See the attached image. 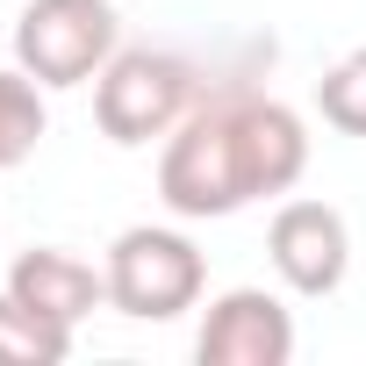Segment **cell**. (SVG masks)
I'll return each instance as SVG.
<instances>
[{"label":"cell","mask_w":366,"mask_h":366,"mask_svg":"<svg viewBox=\"0 0 366 366\" xmlns=\"http://www.w3.org/2000/svg\"><path fill=\"white\" fill-rule=\"evenodd\" d=\"M309 172V122L252 79H202L194 108L158 151V202L179 223H223L266 194H295Z\"/></svg>","instance_id":"cell-1"},{"label":"cell","mask_w":366,"mask_h":366,"mask_svg":"<svg viewBox=\"0 0 366 366\" xmlns=\"http://www.w3.org/2000/svg\"><path fill=\"white\" fill-rule=\"evenodd\" d=\"M101 273H108V309L129 323H172L209 287V259L194 252V237L165 230V223H129L108 244Z\"/></svg>","instance_id":"cell-2"},{"label":"cell","mask_w":366,"mask_h":366,"mask_svg":"<svg viewBox=\"0 0 366 366\" xmlns=\"http://www.w3.org/2000/svg\"><path fill=\"white\" fill-rule=\"evenodd\" d=\"M115 51H122L115 0H29V8L15 15V65L44 94L101 79V65Z\"/></svg>","instance_id":"cell-3"},{"label":"cell","mask_w":366,"mask_h":366,"mask_svg":"<svg viewBox=\"0 0 366 366\" xmlns=\"http://www.w3.org/2000/svg\"><path fill=\"white\" fill-rule=\"evenodd\" d=\"M194 94H202V79H194L187 58L137 44V51H115L101 65V79H94V122H101L108 144L137 151L151 137H172V122L194 108Z\"/></svg>","instance_id":"cell-4"},{"label":"cell","mask_w":366,"mask_h":366,"mask_svg":"<svg viewBox=\"0 0 366 366\" xmlns=\"http://www.w3.org/2000/svg\"><path fill=\"white\" fill-rule=\"evenodd\" d=\"M266 259H273V273H280L287 295L323 302V295H337L345 273H352V230H345V216H337L330 202L295 194V202H280L273 223H266Z\"/></svg>","instance_id":"cell-5"},{"label":"cell","mask_w":366,"mask_h":366,"mask_svg":"<svg viewBox=\"0 0 366 366\" xmlns=\"http://www.w3.org/2000/svg\"><path fill=\"white\" fill-rule=\"evenodd\" d=\"M202 366H287L295 359V309L266 287H230L209 302L194 330Z\"/></svg>","instance_id":"cell-6"},{"label":"cell","mask_w":366,"mask_h":366,"mask_svg":"<svg viewBox=\"0 0 366 366\" xmlns=\"http://www.w3.org/2000/svg\"><path fill=\"white\" fill-rule=\"evenodd\" d=\"M8 295H15L22 309H36V316L79 330V323L108 302V273L86 266V259L65 252V244H29V252L8 266Z\"/></svg>","instance_id":"cell-7"},{"label":"cell","mask_w":366,"mask_h":366,"mask_svg":"<svg viewBox=\"0 0 366 366\" xmlns=\"http://www.w3.org/2000/svg\"><path fill=\"white\" fill-rule=\"evenodd\" d=\"M51 129V108H44V86L22 72V65H0V172H15Z\"/></svg>","instance_id":"cell-8"},{"label":"cell","mask_w":366,"mask_h":366,"mask_svg":"<svg viewBox=\"0 0 366 366\" xmlns=\"http://www.w3.org/2000/svg\"><path fill=\"white\" fill-rule=\"evenodd\" d=\"M65 352H72V323H51L0 287V366H65Z\"/></svg>","instance_id":"cell-9"},{"label":"cell","mask_w":366,"mask_h":366,"mask_svg":"<svg viewBox=\"0 0 366 366\" xmlns=\"http://www.w3.org/2000/svg\"><path fill=\"white\" fill-rule=\"evenodd\" d=\"M316 115H323L337 137H366V44L345 51V58L316 79Z\"/></svg>","instance_id":"cell-10"}]
</instances>
